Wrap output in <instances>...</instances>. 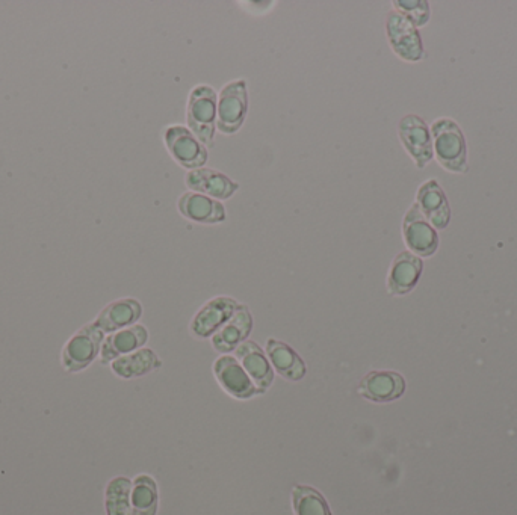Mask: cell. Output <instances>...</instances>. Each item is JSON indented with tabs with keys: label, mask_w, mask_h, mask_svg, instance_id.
I'll list each match as a JSON object with an SVG mask.
<instances>
[{
	"label": "cell",
	"mask_w": 517,
	"mask_h": 515,
	"mask_svg": "<svg viewBox=\"0 0 517 515\" xmlns=\"http://www.w3.org/2000/svg\"><path fill=\"white\" fill-rule=\"evenodd\" d=\"M430 130L437 164L448 173H468V144L460 124L452 118L443 117L434 121Z\"/></svg>",
	"instance_id": "cell-1"
},
{
	"label": "cell",
	"mask_w": 517,
	"mask_h": 515,
	"mask_svg": "<svg viewBox=\"0 0 517 515\" xmlns=\"http://www.w3.org/2000/svg\"><path fill=\"white\" fill-rule=\"evenodd\" d=\"M218 93L209 85L192 88L186 105V124L202 144L214 147Z\"/></svg>",
	"instance_id": "cell-2"
},
{
	"label": "cell",
	"mask_w": 517,
	"mask_h": 515,
	"mask_svg": "<svg viewBox=\"0 0 517 515\" xmlns=\"http://www.w3.org/2000/svg\"><path fill=\"white\" fill-rule=\"evenodd\" d=\"M105 333L99 330L96 325H84L79 328L62 348L61 364L69 374H78L85 371L93 364L100 355Z\"/></svg>",
	"instance_id": "cell-3"
},
{
	"label": "cell",
	"mask_w": 517,
	"mask_h": 515,
	"mask_svg": "<svg viewBox=\"0 0 517 515\" xmlns=\"http://www.w3.org/2000/svg\"><path fill=\"white\" fill-rule=\"evenodd\" d=\"M248 114V88L244 79H236L221 88L217 103V129L224 135L239 132Z\"/></svg>",
	"instance_id": "cell-4"
},
{
	"label": "cell",
	"mask_w": 517,
	"mask_h": 515,
	"mask_svg": "<svg viewBox=\"0 0 517 515\" xmlns=\"http://www.w3.org/2000/svg\"><path fill=\"white\" fill-rule=\"evenodd\" d=\"M165 147L171 158L186 170H197L208 162V149L185 126H168L164 132Z\"/></svg>",
	"instance_id": "cell-5"
},
{
	"label": "cell",
	"mask_w": 517,
	"mask_h": 515,
	"mask_svg": "<svg viewBox=\"0 0 517 515\" xmlns=\"http://www.w3.org/2000/svg\"><path fill=\"white\" fill-rule=\"evenodd\" d=\"M386 37L395 55L403 61L419 62L425 58L424 43L418 29L397 11L387 13Z\"/></svg>",
	"instance_id": "cell-6"
},
{
	"label": "cell",
	"mask_w": 517,
	"mask_h": 515,
	"mask_svg": "<svg viewBox=\"0 0 517 515\" xmlns=\"http://www.w3.org/2000/svg\"><path fill=\"white\" fill-rule=\"evenodd\" d=\"M398 136L407 155L413 159L419 170H424L433 161L431 130L419 115L409 114L401 118L398 123Z\"/></svg>",
	"instance_id": "cell-7"
},
{
	"label": "cell",
	"mask_w": 517,
	"mask_h": 515,
	"mask_svg": "<svg viewBox=\"0 0 517 515\" xmlns=\"http://www.w3.org/2000/svg\"><path fill=\"white\" fill-rule=\"evenodd\" d=\"M403 238L410 253L418 257H431L439 250L437 230L422 215L418 204L413 203L403 219Z\"/></svg>",
	"instance_id": "cell-8"
},
{
	"label": "cell",
	"mask_w": 517,
	"mask_h": 515,
	"mask_svg": "<svg viewBox=\"0 0 517 515\" xmlns=\"http://www.w3.org/2000/svg\"><path fill=\"white\" fill-rule=\"evenodd\" d=\"M214 374L224 392L229 393L233 398L245 401L265 393L251 381L244 367L232 355H221L217 358L214 363Z\"/></svg>",
	"instance_id": "cell-9"
},
{
	"label": "cell",
	"mask_w": 517,
	"mask_h": 515,
	"mask_svg": "<svg viewBox=\"0 0 517 515\" xmlns=\"http://www.w3.org/2000/svg\"><path fill=\"white\" fill-rule=\"evenodd\" d=\"M406 392V380L394 371H372L360 380L357 393L375 404L397 401Z\"/></svg>",
	"instance_id": "cell-10"
},
{
	"label": "cell",
	"mask_w": 517,
	"mask_h": 515,
	"mask_svg": "<svg viewBox=\"0 0 517 515\" xmlns=\"http://www.w3.org/2000/svg\"><path fill=\"white\" fill-rule=\"evenodd\" d=\"M238 306V301L230 297L212 298L192 318L189 330L199 339H209L232 318Z\"/></svg>",
	"instance_id": "cell-11"
},
{
	"label": "cell",
	"mask_w": 517,
	"mask_h": 515,
	"mask_svg": "<svg viewBox=\"0 0 517 515\" xmlns=\"http://www.w3.org/2000/svg\"><path fill=\"white\" fill-rule=\"evenodd\" d=\"M415 203L434 229L445 230L451 223V206L437 180L430 179L419 186Z\"/></svg>",
	"instance_id": "cell-12"
},
{
	"label": "cell",
	"mask_w": 517,
	"mask_h": 515,
	"mask_svg": "<svg viewBox=\"0 0 517 515\" xmlns=\"http://www.w3.org/2000/svg\"><path fill=\"white\" fill-rule=\"evenodd\" d=\"M422 271H424V262L421 257L410 253L409 250L401 251L395 256L389 274H387V292L395 297L407 295L419 283Z\"/></svg>",
	"instance_id": "cell-13"
},
{
	"label": "cell",
	"mask_w": 517,
	"mask_h": 515,
	"mask_svg": "<svg viewBox=\"0 0 517 515\" xmlns=\"http://www.w3.org/2000/svg\"><path fill=\"white\" fill-rule=\"evenodd\" d=\"M177 209L183 218L192 223L220 224L227 219V210L223 201L215 200L199 192L186 191L177 201Z\"/></svg>",
	"instance_id": "cell-14"
},
{
	"label": "cell",
	"mask_w": 517,
	"mask_h": 515,
	"mask_svg": "<svg viewBox=\"0 0 517 515\" xmlns=\"http://www.w3.org/2000/svg\"><path fill=\"white\" fill-rule=\"evenodd\" d=\"M185 183L189 191L208 195L218 201L229 200L239 191L235 180L214 168L202 167L188 171Z\"/></svg>",
	"instance_id": "cell-15"
},
{
	"label": "cell",
	"mask_w": 517,
	"mask_h": 515,
	"mask_svg": "<svg viewBox=\"0 0 517 515\" xmlns=\"http://www.w3.org/2000/svg\"><path fill=\"white\" fill-rule=\"evenodd\" d=\"M147 340H149V331L141 324H135L132 327L108 334V337L103 340L102 349H100V363L106 366V364H111L112 361L123 357V355L132 354V352L143 348Z\"/></svg>",
	"instance_id": "cell-16"
},
{
	"label": "cell",
	"mask_w": 517,
	"mask_h": 515,
	"mask_svg": "<svg viewBox=\"0 0 517 515\" xmlns=\"http://www.w3.org/2000/svg\"><path fill=\"white\" fill-rule=\"evenodd\" d=\"M143 316V306L135 298H121L103 307L93 322L102 333L112 334L123 328L138 324Z\"/></svg>",
	"instance_id": "cell-17"
},
{
	"label": "cell",
	"mask_w": 517,
	"mask_h": 515,
	"mask_svg": "<svg viewBox=\"0 0 517 515\" xmlns=\"http://www.w3.org/2000/svg\"><path fill=\"white\" fill-rule=\"evenodd\" d=\"M253 330V316L245 304H239L232 318L211 337L212 346L220 354L235 351L250 336Z\"/></svg>",
	"instance_id": "cell-18"
},
{
	"label": "cell",
	"mask_w": 517,
	"mask_h": 515,
	"mask_svg": "<svg viewBox=\"0 0 517 515\" xmlns=\"http://www.w3.org/2000/svg\"><path fill=\"white\" fill-rule=\"evenodd\" d=\"M235 358L244 367L248 377L259 389L267 392L274 383V371L271 366L270 358L262 351L261 346L251 340H245L244 343L235 349Z\"/></svg>",
	"instance_id": "cell-19"
},
{
	"label": "cell",
	"mask_w": 517,
	"mask_h": 515,
	"mask_svg": "<svg viewBox=\"0 0 517 515\" xmlns=\"http://www.w3.org/2000/svg\"><path fill=\"white\" fill-rule=\"evenodd\" d=\"M267 355L270 358L271 366L286 380L301 381L306 377V363L288 343L268 339Z\"/></svg>",
	"instance_id": "cell-20"
},
{
	"label": "cell",
	"mask_w": 517,
	"mask_h": 515,
	"mask_svg": "<svg viewBox=\"0 0 517 515\" xmlns=\"http://www.w3.org/2000/svg\"><path fill=\"white\" fill-rule=\"evenodd\" d=\"M161 366L162 361L159 360L158 354L149 348L138 349V351L123 355L111 363L112 372L123 380L144 377L150 372L158 371Z\"/></svg>",
	"instance_id": "cell-21"
},
{
	"label": "cell",
	"mask_w": 517,
	"mask_h": 515,
	"mask_svg": "<svg viewBox=\"0 0 517 515\" xmlns=\"http://www.w3.org/2000/svg\"><path fill=\"white\" fill-rule=\"evenodd\" d=\"M132 515H156L158 511V487L149 475H140L132 484Z\"/></svg>",
	"instance_id": "cell-22"
},
{
	"label": "cell",
	"mask_w": 517,
	"mask_h": 515,
	"mask_svg": "<svg viewBox=\"0 0 517 515\" xmlns=\"http://www.w3.org/2000/svg\"><path fill=\"white\" fill-rule=\"evenodd\" d=\"M292 506L295 515H332L324 496L307 485H297L292 490Z\"/></svg>",
	"instance_id": "cell-23"
},
{
	"label": "cell",
	"mask_w": 517,
	"mask_h": 515,
	"mask_svg": "<svg viewBox=\"0 0 517 515\" xmlns=\"http://www.w3.org/2000/svg\"><path fill=\"white\" fill-rule=\"evenodd\" d=\"M132 482L127 478H114L106 487V512L108 515H132Z\"/></svg>",
	"instance_id": "cell-24"
},
{
	"label": "cell",
	"mask_w": 517,
	"mask_h": 515,
	"mask_svg": "<svg viewBox=\"0 0 517 515\" xmlns=\"http://www.w3.org/2000/svg\"><path fill=\"white\" fill-rule=\"evenodd\" d=\"M394 11L409 20L416 29L430 22L431 10L427 0H395Z\"/></svg>",
	"instance_id": "cell-25"
}]
</instances>
